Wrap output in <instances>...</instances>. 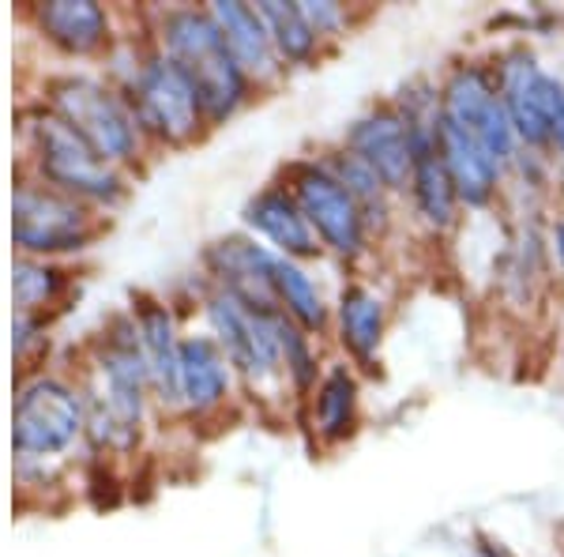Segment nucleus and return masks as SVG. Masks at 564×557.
<instances>
[{"label":"nucleus","instance_id":"f257e3e1","mask_svg":"<svg viewBox=\"0 0 564 557\" xmlns=\"http://www.w3.org/2000/svg\"><path fill=\"white\" fill-rule=\"evenodd\" d=\"M159 42L162 53L193 84L199 106L207 114V125H226L245 106L252 84L234 61L212 8H170L162 15Z\"/></svg>","mask_w":564,"mask_h":557},{"label":"nucleus","instance_id":"f03ea898","mask_svg":"<svg viewBox=\"0 0 564 557\" xmlns=\"http://www.w3.org/2000/svg\"><path fill=\"white\" fill-rule=\"evenodd\" d=\"M441 117L452 125H459L463 132L475 136L481 148L489 151V159H494L505 173H512V167L520 162L523 143L512 129V117H508V109H505V98H500L494 61L463 57L444 72Z\"/></svg>","mask_w":564,"mask_h":557},{"label":"nucleus","instance_id":"7ed1b4c3","mask_svg":"<svg viewBox=\"0 0 564 557\" xmlns=\"http://www.w3.org/2000/svg\"><path fill=\"white\" fill-rule=\"evenodd\" d=\"M282 185L297 196L308 226L321 237L324 253H332V257L343 264H361L369 257L377 237H372L358 200H354L347 193V185L327 170V162L321 154L290 162L286 173H282Z\"/></svg>","mask_w":564,"mask_h":557},{"label":"nucleus","instance_id":"20e7f679","mask_svg":"<svg viewBox=\"0 0 564 557\" xmlns=\"http://www.w3.org/2000/svg\"><path fill=\"white\" fill-rule=\"evenodd\" d=\"M204 313L212 321L218 346L226 351L234 373H241L252 388L286 385L282 373V343H279V309H257L249 301L234 298L230 290L212 287L204 298Z\"/></svg>","mask_w":564,"mask_h":557},{"label":"nucleus","instance_id":"39448f33","mask_svg":"<svg viewBox=\"0 0 564 557\" xmlns=\"http://www.w3.org/2000/svg\"><path fill=\"white\" fill-rule=\"evenodd\" d=\"M53 114L76 129L79 140L109 167L132 162L140 151V121L132 103H124L117 90L102 87L98 79H57L53 84Z\"/></svg>","mask_w":564,"mask_h":557},{"label":"nucleus","instance_id":"423d86ee","mask_svg":"<svg viewBox=\"0 0 564 557\" xmlns=\"http://www.w3.org/2000/svg\"><path fill=\"white\" fill-rule=\"evenodd\" d=\"M497 87L505 98V109L512 117V129L520 136L523 151L550 154L553 121L564 98V84L553 72H545L539 53L527 42H512L494 57Z\"/></svg>","mask_w":564,"mask_h":557},{"label":"nucleus","instance_id":"0eeeda50","mask_svg":"<svg viewBox=\"0 0 564 557\" xmlns=\"http://www.w3.org/2000/svg\"><path fill=\"white\" fill-rule=\"evenodd\" d=\"M132 109H135V121L140 129L154 136L162 143H193L207 125V114L199 106L193 84L185 79L174 61L166 53H148V57L135 65L132 79Z\"/></svg>","mask_w":564,"mask_h":557},{"label":"nucleus","instance_id":"6e6552de","mask_svg":"<svg viewBox=\"0 0 564 557\" xmlns=\"http://www.w3.org/2000/svg\"><path fill=\"white\" fill-rule=\"evenodd\" d=\"M31 140L39 151V167L45 181H53V189L76 200H90V204H117L124 196V181L109 162L98 159L76 136L68 121H61L57 114H42L31 125Z\"/></svg>","mask_w":564,"mask_h":557},{"label":"nucleus","instance_id":"1a4fd4ad","mask_svg":"<svg viewBox=\"0 0 564 557\" xmlns=\"http://www.w3.org/2000/svg\"><path fill=\"white\" fill-rule=\"evenodd\" d=\"M102 226L87 212L84 200L57 189H15V245L26 253H68L84 249Z\"/></svg>","mask_w":564,"mask_h":557},{"label":"nucleus","instance_id":"9d476101","mask_svg":"<svg viewBox=\"0 0 564 557\" xmlns=\"http://www.w3.org/2000/svg\"><path fill=\"white\" fill-rule=\"evenodd\" d=\"M339 143L358 154L369 170H377V178L399 200H406L411 170H414V143H411V125H406V117L399 114V106L391 98L361 109L347 125Z\"/></svg>","mask_w":564,"mask_h":557},{"label":"nucleus","instance_id":"9b49d317","mask_svg":"<svg viewBox=\"0 0 564 557\" xmlns=\"http://www.w3.org/2000/svg\"><path fill=\"white\" fill-rule=\"evenodd\" d=\"M84 426V399L61 381H34L15 399V449L23 456H50L68 449Z\"/></svg>","mask_w":564,"mask_h":557},{"label":"nucleus","instance_id":"f8f14e48","mask_svg":"<svg viewBox=\"0 0 564 557\" xmlns=\"http://www.w3.org/2000/svg\"><path fill=\"white\" fill-rule=\"evenodd\" d=\"M241 218L252 231V237L268 245L275 257H286V260H297V264L324 257L321 237H316V231L308 226L297 196L290 193L282 181H275V185H263L260 193L245 204Z\"/></svg>","mask_w":564,"mask_h":557},{"label":"nucleus","instance_id":"ddd939ff","mask_svg":"<svg viewBox=\"0 0 564 557\" xmlns=\"http://www.w3.org/2000/svg\"><path fill=\"white\" fill-rule=\"evenodd\" d=\"M332 332L354 369L372 373L388 335V298L366 279L343 282L339 298L332 306Z\"/></svg>","mask_w":564,"mask_h":557},{"label":"nucleus","instance_id":"4468645a","mask_svg":"<svg viewBox=\"0 0 564 557\" xmlns=\"http://www.w3.org/2000/svg\"><path fill=\"white\" fill-rule=\"evenodd\" d=\"M204 264L212 271V282L218 290H230L234 298L249 301L257 309H279L275 290H271V268H275V253L260 245L257 237H223L204 253ZM282 313V309H279Z\"/></svg>","mask_w":564,"mask_h":557},{"label":"nucleus","instance_id":"2eb2a0df","mask_svg":"<svg viewBox=\"0 0 564 557\" xmlns=\"http://www.w3.org/2000/svg\"><path fill=\"white\" fill-rule=\"evenodd\" d=\"M441 154L459 193L463 212H494L508 189V173L489 159V151L470 132L441 117Z\"/></svg>","mask_w":564,"mask_h":557},{"label":"nucleus","instance_id":"dca6fc26","mask_svg":"<svg viewBox=\"0 0 564 557\" xmlns=\"http://www.w3.org/2000/svg\"><path fill=\"white\" fill-rule=\"evenodd\" d=\"M308 404V426L324 449L347 444L361 426V377L358 369L343 362H327L321 381H316Z\"/></svg>","mask_w":564,"mask_h":557},{"label":"nucleus","instance_id":"f3484780","mask_svg":"<svg viewBox=\"0 0 564 557\" xmlns=\"http://www.w3.org/2000/svg\"><path fill=\"white\" fill-rule=\"evenodd\" d=\"M234 381V365L215 335H188L181 340L177 358V404L193 415H212L226 404Z\"/></svg>","mask_w":564,"mask_h":557},{"label":"nucleus","instance_id":"a211bd4d","mask_svg":"<svg viewBox=\"0 0 564 557\" xmlns=\"http://www.w3.org/2000/svg\"><path fill=\"white\" fill-rule=\"evenodd\" d=\"M212 15L223 31L226 45H230L234 61L241 65V72L249 76V84H275L282 76V61L271 45L268 23L257 12V4H241V0H215Z\"/></svg>","mask_w":564,"mask_h":557},{"label":"nucleus","instance_id":"6ab92c4d","mask_svg":"<svg viewBox=\"0 0 564 557\" xmlns=\"http://www.w3.org/2000/svg\"><path fill=\"white\" fill-rule=\"evenodd\" d=\"M135 332H140V346L151 365V388L162 404H177V358H181V335L174 324L170 306L154 298H135L132 309Z\"/></svg>","mask_w":564,"mask_h":557},{"label":"nucleus","instance_id":"aec40b11","mask_svg":"<svg viewBox=\"0 0 564 557\" xmlns=\"http://www.w3.org/2000/svg\"><path fill=\"white\" fill-rule=\"evenodd\" d=\"M321 159L327 162V170H332L335 178L347 185V193L358 200V207H361V215H366L372 237H384L391 226H395L399 196L377 178V170H369L366 162H361L354 151L343 148V143H335V148H324Z\"/></svg>","mask_w":564,"mask_h":557},{"label":"nucleus","instance_id":"412c9836","mask_svg":"<svg viewBox=\"0 0 564 557\" xmlns=\"http://www.w3.org/2000/svg\"><path fill=\"white\" fill-rule=\"evenodd\" d=\"M271 290H275V306L290 317L302 332H308L313 340L332 332V306H327L321 282L308 276L305 264L275 257L271 268Z\"/></svg>","mask_w":564,"mask_h":557},{"label":"nucleus","instance_id":"4be33fe9","mask_svg":"<svg viewBox=\"0 0 564 557\" xmlns=\"http://www.w3.org/2000/svg\"><path fill=\"white\" fill-rule=\"evenodd\" d=\"M39 23L68 53H95L109 39L106 8L90 4V0H53V4L39 8Z\"/></svg>","mask_w":564,"mask_h":557},{"label":"nucleus","instance_id":"5701e85b","mask_svg":"<svg viewBox=\"0 0 564 557\" xmlns=\"http://www.w3.org/2000/svg\"><path fill=\"white\" fill-rule=\"evenodd\" d=\"M257 12L263 15V23H268L271 45H275L282 68L316 65V57L324 53V45L302 15V4H297V0H260Z\"/></svg>","mask_w":564,"mask_h":557},{"label":"nucleus","instance_id":"b1692460","mask_svg":"<svg viewBox=\"0 0 564 557\" xmlns=\"http://www.w3.org/2000/svg\"><path fill=\"white\" fill-rule=\"evenodd\" d=\"M65 290V271L45 268V264L34 260H20L15 264V301L20 309H42L53 306Z\"/></svg>","mask_w":564,"mask_h":557},{"label":"nucleus","instance_id":"393cba45","mask_svg":"<svg viewBox=\"0 0 564 557\" xmlns=\"http://www.w3.org/2000/svg\"><path fill=\"white\" fill-rule=\"evenodd\" d=\"M297 4H302V15L321 39V45L343 42L354 31V20H358L350 4H335V0H297Z\"/></svg>","mask_w":564,"mask_h":557},{"label":"nucleus","instance_id":"a878e982","mask_svg":"<svg viewBox=\"0 0 564 557\" xmlns=\"http://www.w3.org/2000/svg\"><path fill=\"white\" fill-rule=\"evenodd\" d=\"M550 260H553V271L561 276L564 282V212L561 215H553V223H550Z\"/></svg>","mask_w":564,"mask_h":557},{"label":"nucleus","instance_id":"bb28decb","mask_svg":"<svg viewBox=\"0 0 564 557\" xmlns=\"http://www.w3.org/2000/svg\"><path fill=\"white\" fill-rule=\"evenodd\" d=\"M550 154L564 167V98H561V109H557V121H553V140H550Z\"/></svg>","mask_w":564,"mask_h":557}]
</instances>
